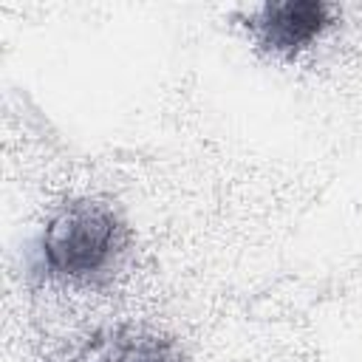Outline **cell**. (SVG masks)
<instances>
[{
	"label": "cell",
	"instance_id": "6da1fadb",
	"mask_svg": "<svg viewBox=\"0 0 362 362\" xmlns=\"http://www.w3.org/2000/svg\"><path fill=\"white\" fill-rule=\"evenodd\" d=\"M127 252V226L99 201H71L42 226L31 249V272L54 283L96 286Z\"/></svg>",
	"mask_w": 362,
	"mask_h": 362
},
{
	"label": "cell",
	"instance_id": "7a4b0ae2",
	"mask_svg": "<svg viewBox=\"0 0 362 362\" xmlns=\"http://www.w3.org/2000/svg\"><path fill=\"white\" fill-rule=\"evenodd\" d=\"M334 23V6L320 0L263 3L249 11L246 28L255 42L277 59H297Z\"/></svg>",
	"mask_w": 362,
	"mask_h": 362
},
{
	"label": "cell",
	"instance_id": "3957f363",
	"mask_svg": "<svg viewBox=\"0 0 362 362\" xmlns=\"http://www.w3.org/2000/svg\"><path fill=\"white\" fill-rule=\"evenodd\" d=\"M71 362H184L181 345L144 325H107L93 331Z\"/></svg>",
	"mask_w": 362,
	"mask_h": 362
}]
</instances>
